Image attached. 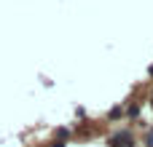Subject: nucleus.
<instances>
[{
  "label": "nucleus",
  "instance_id": "f257e3e1",
  "mask_svg": "<svg viewBox=\"0 0 153 147\" xmlns=\"http://www.w3.org/2000/svg\"><path fill=\"white\" fill-rule=\"evenodd\" d=\"M108 145L110 147H134V137H132V131H116Z\"/></svg>",
  "mask_w": 153,
  "mask_h": 147
},
{
  "label": "nucleus",
  "instance_id": "f03ea898",
  "mask_svg": "<svg viewBox=\"0 0 153 147\" xmlns=\"http://www.w3.org/2000/svg\"><path fill=\"white\" fill-rule=\"evenodd\" d=\"M148 147H153V131L148 134Z\"/></svg>",
  "mask_w": 153,
  "mask_h": 147
},
{
  "label": "nucleus",
  "instance_id": "7ed1b4c3",
  "mask_svg": "<svg viewBox=\"0 0 153 147\" xmlns=\"http://www.w3.org/2000/svg\"><path fill=\"white\" fill-rule=\"evenodd\" d=\"M151 75H153V67H151Z\"/></svg>",
  "mask_w": 153,
  "mask_h": 147
}]
</instances>
